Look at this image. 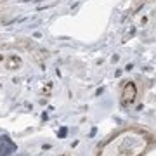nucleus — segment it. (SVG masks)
I'll list each match as a JSON object with an SVG mask.
<instances>
[{
  "instance_id": "nucleus-1",
  "label": "nucleus",
  "mask_w": 156,
  "mask_h": 156,
  "mask_svg": "<svg viewBox=\"0 0 156 156\" xmlns=\"http://www.w3.org/2000/svg\"><path fill=\"white\" fill-rule=\"evenodd\" d=\"M153 135L139 127H128L115 134L99 147L97 156H142L151 146Z\"/></svg>"
},
{
  "instance_id": "nucleus-3",
  "label": "nucleus",
  "mask_w": 156,
  "mask_h": 156,
  "mask_svg": "<svg viewBox=\"0 0 156 156\" xmlns=\"http://www.w3.org/2000/svg\"><path fill=\"white\" fill-rule=\"evenodd\" d=\"M19 64H21V61H19L17 57H11V59H9V62H7V68H9V69H14V68L19 66Z\"/></svg>"
},
{
  "instance_id": "nucleus-2",
  "label": "nucleus",
  "mask_w": 156,
  "mask_h": 156,
  "mask_svg": "<svg viewBox=\"0 0 156 156\" xmlns=\"http://www.w3.org/2000/svg\"><path fill=\"white\" fill-rule=\"evenodd\" d=\"M137 99V87L134 82H125L122 87V94H120V101L123 106H132Z\"/></svg>"
}]
</instances>
